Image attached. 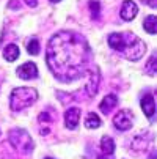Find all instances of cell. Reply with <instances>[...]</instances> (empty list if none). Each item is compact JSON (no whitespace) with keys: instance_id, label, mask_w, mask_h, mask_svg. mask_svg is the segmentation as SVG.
Masks as SVG:
<instances>
[{"instance_id":"obj_2","label":"cell","mask_w":157,"mask_h":159,"mask_svg":"<svg viewBox=\"0 0 157 159\" xmlns=\"http://www.w3.org/2000/svg\"><path fill=\"white\" fill-rule=\"evenodd\" d=\"M38 99V92L30 87H17L11 92L10 107L14 112H20L30 106H33Z\"/></svg>"},{"instance_id":"obj_19","label":"cell","mask_w":157,"mask_h":159,"mask_svg":"<svg viewBox=\"0 0 157 159\" xmlns=\"http://www.w3.org/2000/svg\"><path fill=\"white\" fill-rule=\"evenodd\" d=\"M157 58L155 57H151L149 58V61L146 63V73L149 74V76H155V70H157Z\"/></svg>"},{"instance_id":"obj_12","label":"cell","mask_w":157,"mask_h":159,"mask_svg":"<svg viewBox=\"0 0 157 159\" xmlns=\"http://www.w3.org/2000/svg\"><path fill=\"white\" fill-rule=\"evenodd\" d=\"M19 55H20V52H19V48L16 46V44H8V46L3 49V57L8 61H16L19 58Z\"/></svg>"},{"instance_id":"obj_15","label":"cell","mask_w":157,"mask_h":159,"mask_svg":"<svg viewBox=\"0 0 157 159\" xmlns=\"http://www.w3.org/2000/svg\"><path fill=\"white\" fill-rule=\"evenodd\" d=\"M143 29L149 33V35H154L155 32H157V19H155V16H148L146 19H145V22H143Z\"/></svg>"},{"instance_id":"obj_22","label":"cell","mask_w":157,"mask_h":159,"mask_svg":"<svg viewBox=\"0 0 157 159\" xmlns=\"http://www.w3.org/2000/svg\"><path fill=\"white\" fill-rule=\"evenodd\" d=\"M10 7H11V8H19V2L16 3L14 0H11V2H10Z\"/></svg>"},{"instance_id":"obj_1","label":"cell","mask_w":157,"mask_h":159,"mask_svg":"<svg viewBox=\"0 0 157 159\" xmlns=\"http://www.w3.org/2000/svg\"><path fill=\"white\" fill-rule=\"evenodd\" d=\"M46 61L58 80L72 82L86 74L91 65V49L82 35L63 30L50 38Z\"/></svg>"},{"instance_id":"obj_18","label":"cell","mask_w":157,"mask_h":159,"mask_svg":"<svg viewBox=\"0 0 157 159\" xmlns=\"http://www.w3.org/2000/svg\"><path fill=\"white\" fill-rule=\"evenodd\" d=\"M38 120H39V123H54L57 120V113H54V112H41Z\"/></svg>"},{"instance_id":"obj_9","label":"cell","mask_w":157,"mask_h":159,"mask_svg":"<svg viewBox=\"0 0 157 159\" xmlns=\"http://www.w3.org/2000/svg\"><path fill=\"white\" fill-rule=\"evenodd\" d=\"M140 106L145 112V115L148 118H152L154 113H155V101H154V96L152 95H145L140 101Z\"/></svg>"},{"instance_id":"obj_3","label":"cell","mask_w":157,"mask_h":159,"mask_svg":"<svg viewBox=\"0 0 157 159\" xmlns=\"http://www.w3.org/2000/svg\"><path fill=\"white\" fill-rule=\"evenodd\" d=\"M146 52V44L133 33H123V48L121 52L127 60L137 61L140 60Z\"/></svg>"},{"instance_id":"obj_20","label":"cell","mask_w":157,"mask_h":159,"mask_svg":"<svg viewBox=\"0 0 157 159\" xmlns=\"http://www.w3.org/2000/svg\"><path fill=\"white\" fill-rule=\"evenodd\" d=\"M143 3L149 5L151 8H155V5H157V2H155V0H143Z\"/></svg>"},{"instance_id":"obj_11","label":"cell","mask_w":157,"mask_h":159,"mask_svg":"<svg viewBox=\"0 0 157 159\" xmlns=\"http://www.w3.org/2000/svg\"><path fill=\"white\" fill-rule=\"evenodd\" d=\"M99 80H101V77H99V73L96 71V73H94V74L91 76V79H89V82L86 84V87H85V92H86V95H88V96H94V95L98 93Z\"/></svg>"},{"instance_id":"obj_14","label":"cell","mask_w":157,"mask_h":159,"mask_svg":"<svg viewBox=\"0 0 157 159\" xmlns=\"http://www.w3.org/2000/svg\"><path fill=\"white\" fill-rule=\"evenodd\" d=\"M101 150H102V153L104 154H113V151H115V140L111 139V137H102V140H101Z\"/></svg>"},{"instance_id":"obj_4","label":"cell","mask_w":157,"mask_h":159,"mask_svg":"<svg viewBox=\"0 0 157 159\" xmlns=\"http://www.w3.org/2000/svg\"><path fill=\"white\" fill-rule=\"evenodd\" d=\"M8 140H10L11 147L16 151L22 153V154H30L33 151V148H35L32 135L25 129H20V128H16V129H11L10 131Z\"/></svg>"},{"instance_id":"obj_10","label":"cell","mask_w":157,"mask_h":159,"mask_svg":"<svg viewBox=\"0 0 157 159\" xmlns=\"http://www.w3.org/2000/svg\"><path fill=\"white\" fill-rule=\"evenodd\" d=\"M116 104H118V98H116V95H107V96L101 101L99 109H101L102 113H105V115H107V113H110L111 110L116 107Z\"/></svg>"},{"instance_id":"obj_16","label":"cell","mask_w":157,"mask_h":159,"mask_svg":"<svg viewBox=\"0 0 157 159\" xmlns=\"http://www.w3.org/2000/svg\"><path fill=\"white\" fill-rule=\"evenodd\" d=\"M89 11H91V17L94 20L101 19V3L98 0H91V2H89Z\"/></svg>"},{"instance_id":"obj_5","label":"cell","mask_w":157,"mask_h":159,"mask_svg":"<svg viewBox=\"0 0 157 159\" xmlns=\"http://www.w3.org/2000/svg\"><path fill=\"white\" fill-rule=\"evenodd\" d=\"M113 125L118 131H127L132 128L133 125V115H132V112L130 110H120L116 115L113 117Z\"/></svg>"},{"instance_id":"obj_25","label":"cell","mask_w":157,"mask_h":159,"mask_svg":"<svg viewBox=\"0 0 157 159\" xmlns=\"http://www.w3.org/2000/svg\"><path fill=\"white\" fill-rule=\"evenodd\" d=\"M44 159H54V157H44Z\"/></svg>"},{"instance_id":"obj_23","label":"cell","mask_w":157,"mask_h":159,"mask_svg":"<svg viewBox=\"0 0 157 159\" xmlns=\"http://www.w3.org/2000/svg\"><path fill=\"white\" fill-rule=\"evenodd\" d=\"M98 159H111V154H102V156H99Z\"/></svg>"},{"instance_id":"obj_13","label":"cell","mask_w":157,"mask_h":159,"mask_svg":"<svg viewBox=\"0 0 157 159\" xmlns=\"http://www.w3.org/2000/svg\"><path fill=\"white\" fill-rule=\"evenodd\" d=\"M101 125H102V121H101V118L98 117V113L89 112L88 115H86V118H85V126H86L88 129H98Z\"/></svg>"},{"instance_id":"obj_6","label":"cell","mask_w":157,"mask_h":159,"mask_svg":"<svg viewBox=\"0 0 157 159\" xmlns=\"http://www.w3.org/2000/svg\"><path fill=\"white\" fill-rule=\"evenodd\" d=\"M17 76L22 80H30V79H36L38 77V68L33 61H27L24 65H20L17 68Z\"/></svg>"},{"instance_id":"obj_17","label":"cell","mask_w":157,"mask_h":159,"mask_svg":"<svg viewBox=\"0 0 157 159\" xmlns=\"http://www.w3.org/2000/svg\"><path fill=\"white\" fill-rule=\"evenodd\" d=\"M39 51H41L39 41H38L36 38H32V39L28 41V44H27V52H28V54H32V55H38V54H39Z\"/></svg>"},{"instance_id":"obj_8","label":"cell","mask_w":157,"mask_h":159,"mask_svg":"<svg viewBox=\"0 0 157 159\" xmlns=\"http://www.w3.org/2000/svg\"><path fill=\"white\" fill-rule=\"evenodd\" d=\"M138 13V7L132 2V0H126V2L121 5V11H120V16L121 19L124 20H132L133 17L137 16Z\"/></svg>"},{"instance_id":"obj_21","label":"cell","mask_w":157,"mask_h":159,"mask_svg":"<svg viewBox=\"0 0 157 159\" xmlns=\"http://www.w3.org/2000/svg\"><path fill=\"white\" fill-rule=\"evenodd\" d=\"M25 3H27L28 7H36V5H38L36 0H25Z\"/></svg>"},{"instance_id":"obj_24","label":"cell","mask_w":157,"mask_h":159,"mask_svg":"<svg viewBox=\"0 0 157 159\" xmlns=\"http://www.w3.org/2000/svg\"><path fill=\"white\" fill-rule=\"evenodd\" d=\"M52 3H58V2H61V0H50Z\"/></svg>"},{"instance_id":"obj_7","label":"cell","mask_w":157,"mask_h":159,"mask_svg":"<svg viewBox=\"0 0 157 159\" xmlns=\"http://www.w3.org/2000/svg\"><path fill=\"white\" fill-rule=\"evenodd\" d=\"M80 109L79 107H71L64 113V125L68 129H76L79 121H80Z\"/></svg>"}]
</instances>
